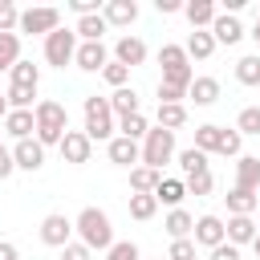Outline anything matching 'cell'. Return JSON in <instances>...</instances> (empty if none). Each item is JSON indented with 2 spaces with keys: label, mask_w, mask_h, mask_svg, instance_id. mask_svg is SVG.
Instances as JSON below:
<instances>
[{
  "label": "cell",
  "mask_w": 260,
  "mask_h": 260,
  "mask_svg": "<svg viewBox=\"0 0 260 260\" xmlns=\"http://www.w3.org/2000/svg\"><path fill=\"white\" fill-rule=\"evenodd\" d=\"M158 65H162V77H158V81H171V85H183V89L195 81V69H191V61H187L183 45H162V49H158Z\"/></svg>",
  "instance_id": "5b68a950"
},
{
  "label": "cell",
  "mask_w": 260,
  "mask_h": 260,
  "mask_svg": "<svg viewBox=\"0 0 260 260\" xmlns=\"http://www.w3.org/2000/svg\"><path fill=\"white\" fill-rule=\"evenodd\" d=\"M187 102H195V106H215V102H219V81H215V77H195V81L187 85Z\"/></svg>",
  "instance_id": "ffe728a7"
},
{
  "label": "cell",
  "mask_w": 260,
  "mask_h": 260,
  "mask_svg": "<svg viewBox=\"0 0 260 260\" xmlns=\"http://www.w3.org/2000/svg\"><path fill=\"white\" fill-rule=\"evenodd\" d=\"M154 199H158V203H167L171 211H175V207H183V199H187V187H183V179H158V187H154Z\"/></svg>",
  "instance_id": "484cf974"
},
{
  "label": "cell",
  "mask_w": 260,
  "mask_h": 260,
  "mask_svg": "<svg viewBox=\"0 0 260 260\" xmlns=\"http://www.w3.org/2000/svg\"><path fill=\"white\" fill-rule=\"evenodd\" d=\"M4 98H8V110H32V106H37V102H32L37 89H24V85H8Z\"/></svg>",
  "instance_id": "8d00e7d4"
},
{
  "label": "cell",
  "mask_w": 260,
  "mask_h": 260,
  "mask_svg": "<svg viewBox=\"0 0 260 260\" xmlns=\"http://www.w3.org/2000/svg\"><path fill=\"white\" fill-rule=\"evenodd\" d=\"M138 150H142V158H138V162L162 175V167L175 158V134H171V130H162V126H150V130H146V138L138 142Z\"/></svg>",
  "instance_id": "277c9868"
},
{
  "label": "cell",
  "mask_w": 260,
  "mask_h": 260,
  "mask_svg": "<svg viewBox=\"0 0 260 260\" xmlns=\"http://www.w3.org/2000/svg\"><path fill=\"white\" fill-rule=\"evenodd\" d=\"M114 134H118V118H114L110 102L98 98V93H89L85 98V138L89 142H110Z\"/></svg>",
  "instance_id": "3957f363"
},
{
  "label": "cell",
  "mask_w": 260,
  "mask_h": 260,
  "mask_svg": "<svg viewBox=\"0 0 260 260\" xmlns=\"http://www.w3.org/2000/svg\"><path fill=\"white\" fill-rule=\"evenodd\" d=\"M248 248H252V252H256V260H260V232H256V240H252Z\"/></svg>",
  "instance_id": "f5cc1de1"
},
{
  "label": "cell",
  "mask_w": 260,
  "mask_h": 260,
  "mask_svg": "<svg viewBox=\"0 0 260 260\" xmlns=\"http://www.w3.org/2000/svg\"><path fill=\"white\" fill-rule=\"evenodd\" d=\"M102 81H106L110 89H122V85L130 81V69H126V65H118V61H106V69H102Z\"/></svg>",
  "instance_id": "74e56055"
},
{
  "label": "cell",
  "mask_w": 260,
  "mask_h": 260,
  "mask_svg": "<svg viewBox=\"0 0 260 260\" xmlns=\"http://www.w3.org/2000/svg\"><path fill=\"white\" fill-rule=\"evenodd\" d=\"M8 73H12V85H24V89H37V85H41V65H32V61H24V57H20Z\"/></svg>",
  "instance_id": "f546056e"
},
{
  "label": "cell",
  "mask_w": 260,
  "mask_h": 260,
  "mask_svg": "<svg viewBox=\"0 0 260 260\" xmlns=\"http://www.w3.org/2000/svg\"><path fill=\"white\" fill-rule=\"evenodd\" d=\"M106 154H110V162H118V167H138V158H142V150H138V142H130V138H122V134H114L110 142H106Z\"/></svg>",
  "instance_id": "2e32d148"
},
{
  "label": "cell",
  "mask_w": 260,
  "mask_h": 260,
  "mask_svg": "<svg viewBox=\"0 0 260 260\" xmlns=\"http://www.w3.org/2000/svg\"><path fill=\"white\" fill-rule=\"evenodd\" d=\"M110 24L102 20V12L98 16H81L77 24H73V32H77V41H102V32H106Z\"/></svg>",
  "instance_id": "836d02e7"
},
{
  "label": "cell",
  "mask_w": 260,
  "mask_h": 260,
  "mask_svg": "<svg viewBox=\"0 0 260 260\" xmlns=\"http://www.w3.org/2000/svg\"><path fill=\"white\" fill-rule=\"evenodd\" d=\"M211 260H240V248L223 240V244H215V248H211Z\"/></svg>",
  "instance_id": "7dc6e473"
},
{
  "label": "cell",
  "mask_w": 260,
  "mask_h": 260,
  "mask_svg": "<svg viewBox=\"0 0 260 260\" xmlns=\"http://www.w3.org/2000/svg\"><path fill=\"white\" fill-rule=\"evenodd\" d=\"M154 8L162 16H171V12H183V0H154Z\"/></svg>",
  "instance_id": "c3c4849f"
},
{
  "label": "cell",
  "mask_w": 260,
  "mask_h": 260,
  "mask_svg": "<svg viewBox=\"0 0 260 260\" xmlns=\"http://www.w3.org/2000/svg\"><path fill=\"white\" fill-rule=\"evenodd\" d=\"M106 102H110L114 118H126V114H142V110H138V93H134V85H122V89H114Z\"/></svg>",
  "instance_id": "cb8c5ba5"
},
{
  "label": "cell",
  "mask_w": 260,
  "mask_h": 260,
  "mask_svg": "<svg viewBox=\"0 0 260 260\" xmlns=\"http://www.w3.org/2000/svg\"><path fill=\"white\" fill-rule=\"evenodd\" d=\"M183 53H187V61H207V57L215 53V41H211V32H207V28H195V32L187 37Z\"/></svg>",
  "instance_id": "603a6c76"
},
{
  "label": "cell",
  "mask_w": 260,
  "mask_h": 260,
  "mask_svg": "<svg viewBox=\"0 0 260 260\" xmlns=\"http://www.w3.org/2000/svg\"><path fill=\"white\" fill-rule=\"evenodd\" d=\"M57 150H61V158H65V162L81 167V162H89V154H93V142L85 138V130H65V138L57 142Z\"/></svg>",
  "instance_id": "9c48e42d"
},
{
  "label": "cell",
  "mask_w": 260,
  "mask_h": 260,
  "mask_svg": "<svg viewBox=\"0 0 260 260\" xmlns=\"http://www.w3.org/2000/svg\"><path fill=\"white\" fill-rule=\"evenodd\" d=\"M37 232H41V244H45V248H65V244L73 240V219L61 215V211H53V215L41 219Z\"/></svg>",
  "instance_id": "ba28073f"
},
{
  "label": "cell",
  "mask_w": 260,
  "mask_h": 260,
  "mask_svg": "<svg viewBox=\"0 0 260 260\" xmlns=\"http://www.w3.org/2000/svg\"><path fill=\"white\" fill-rule=\"evenodd\" d=\"M61 260H93V252H89L81 240H69V244L61 248Z\"/></svg>",
  "instance_id": "f6af8a7d"
},
{
  "label": "cell",
  "mask_w": 260,
  "mask_h": 260,
  "mask_svg": "<svg viewBox=\"0 0 260 260\" xmlns=\"http://www.w3.org/2000/svg\"><path fill=\"white\" fill-rule=\"evenodd\" d=\"M240 146H244V134H240L236 126H232V130L223 126V142H219V154H223V158H240Z\"/></svg>",
  "instance_id": "60d3db41"
},
{
  "label": "cell",
  "mask_w": 260,
  "mask_h": 260,
  "mask_svg": "<svg viewBox=\"0 0 260 260\" xmlns=\"http://www.w3.org/2000/svg\"><path fill=\"white\" fill-rule=\"evenodd\" d=\"M106 61H110V53H106L102 41H77V53H73V65H77V69H85V73H102Z\"/></svg>",
  "instance_id": "8fae6325"
},
{
  "label": "cell",
  "mask_w": 260,
  "mask_h": 260,
  "mask_svg": "<svg viewBox=\"0 0 260 260\" xmlns=\"http://www.w3.org/2000/svg\"><path fill=\"white\" fill-rule=\"evenodd\" d=\"M12 171H16V167H12V150H4V154H0V179H8Z\"/></svg>",
  "instance_id": "681fc988"
},
{
  "label": "cell",
  "mask_w": 260,
  "mask_h": 260,
  "mask_svg": "<svg viewBox=\"0 0 260 260\" xmlns=\"http://www.w3.org/2000/svg\"><path fill=\"white\" fill-rule=\"evenodd\" d=\"M0 260H16V244H8V240H0Z\"/></svg>",
  "instance_id": "f907efd6"
},
{
  "label": "cell",
  "mask_w": 260,
  "mask_h": 260,
  "mask_svg": "<svg viewBox=\"0 0 260 260\" xmlns=\"http://www.w3.org/2000/svg\"><path fill=\"white\" fill-rule=\"evenodd\" d=\"M232 187L260 191V158H256V154H240V158H236V183H232Z\"/></svg>",
  "instance_id": "d6986e66"
},
{
  "label": "cell",
  "mask_w": 260,
  "mask_h": 260,
  "mask_svg": "<svg viewBox=\"0 0 260 260\" xmlns=\"http://www.w3.org/2000/svg\"><path fill=\"white\" fill-rule=\"evenodd\" d=\"M183 187H187V195H211L215 179H211V171H203V175H191V179H183Z\"/></svg>",
  "instance_id": "b9f144b4"
},
{
  "label": "cell",
  "mask_w": 260,
  "mask_h": 260,
  "mask_svg": "<svg viewBox=\"0 0 260 260\" xmlns=\"http://www.w3.org/2000/svg\"><path fill=\"white\" fill-rule=\"evenodd\" d=\"M248 37H252V41L260 45V12H256V24H252V32H248Z\"/></svg>",
  "instance_id": "816d5d0a"
},
{
  "label": "cell",
  "mask_w": 260,
  "mask_h": 260,
  "mask_svg": "<svg viewBox=\"0 0 260 260\" xmlns=\"http://www.w3.org/2000/svg\"><path fill=\"white\" fill-rule=\"evenodd\" d=\"M12 167H16V171L37 175V171L45 167V146H41L37 138H20V142L12 146Z\"/></svg>",
  "instance_id": "30bf717a"
},
{
  "label": "cell",
  "mask_w": 260,
  "mask_h": 260,
  "mask_svg": "<svg viewBox=\"0 0 260 260\" xmlns=\"http://www.w3.org/2000/svg\"><path fill=\"white\" fill-rule=\"evenodd\" d=\"M32 130H37L32 126V110H8L4 114V134L8 138L20 142V138H32Z\"/></svg>",
  "instance_id": "44dd1931"
},
{
  "label": "cell",
  "mask_w": 260,
  "mask_h": 260,
  "mask_svg": "<svg viewBox=\"0 0 260 260\" xmlns=\"http://www.w3.org/2000/svg\"><path fill=\"white\" fill-rule=\"evenodd\" d=\"M236 130L240 134H260V106H244L240 118H236Z\"/></svg>",
  "instance_id": "f35d334b"
},
{
  "label": "cell",
  "mask_w": 260,
  "mask_h": 260,
  "mask_svg": "<svg viewBox=\"0 0 260 260\" xmlns=\"http://www.w3.org/2000/svg\"><path fill=\"white\" fill-rule=\"evenodd\" d=\"M53 28H61V8H49V4L24 8L20 24H16V32H28V37H49Z\"/></svg>",
  "instance_id": "52a82bcc"
},
{
  "label": "cell",
  "mask_w": 260,
  "mask_h": 260,
  "mask_svg": "<svg viewBox=\"0 0 260 260\" xmlns=\"http://www.w3.org/2000/svg\"><path fill=\"white\" fill-rule=\"evenodd\" d=\"M236 81L240 85H260V53H248L236 61Z\"/></svg>",
  "instance_id": "1f68e13d"
},
{
  "label": "cell",
  "mask_w": 260,
  "mask_h": 260,
  "mask_svg": "<svg viewBox=\"0 0 260 260\" xmlns=\"http://www.w3.org/2000/svg\"><path fill=\"white\" fill-rule=\"evenodd\" d=\"M16 24H20V8L12 0H0V32H16Z\"/></svg>",
  "instance_id": "7bdbcfd3"
},
{
  "label": "cell",
  "mask_w": 260,
  "mask_h": 260,
  "mask_svg": "<svg viewBox=\"0 0 260 260\" xmlns=\"http://www.w3.org/2000/svg\"><path fill=\"white\" fill-rule=\"evenodd\" d=\"M114 61L126 65V69H138V65L146 61V41H142V37H130V32L118 37V41H114Z\"/></svg>",
  "instance_id": "7c38bea8"
},
{
  "label": "cell",
  "mask_w": 260,
  "mask_h": 260,
  "mask_svg": "<svg viewBox=\"0 0 260 260\" xmlns=\"http://www.w3.org/2000/svg\"><path fill=\"white\" fill-rule=\"evenodd\" d=\"M4 114H8V98L0 93V118H4Z\"/></svg>",
  "instance_id": "db71d44e"
},
{
  "label": "cell",
  "mask_w": 260,
  "mask_h": 260,
  "mask_svg": "<svg viewBox=\"0 0 260 260\" xmlns=\"http://www.w3.org/2000/svg\"><path fill=\"white\" fill-rule=\"evenodd\" d=\"M162 228H167V236H171V240H191V232H195V215H191V211H183V207H175V211H167Z\"/></svg>",
  "instance_id": "7402d4cb"
},
{
  "label": "cell",
  "mask_w": 260,
  "mask_h": 260,
  "mask_svg": "<svg viewBox=\"0 0 260 260\" xmlns=\"http://www.w3.org/2000/svg\"><path fill=\"white\" fill-rule=\"evenodd\" d=\"M32 138L49 150V146H57L61 138H65V130H69V110L61 106V102H53V98H45V102H37L32 106Z\"/></svg>",
  "instance_id": "6da1fadb"
},
{
  "label": "cell",
  "mask_w": 260,
  "mask_h": 260,
  "mask_svg": "<svg viewBox=\"0 0 260 260\" xmlns=\"http://www.w3.org/2000/svg\"><path fill=\"white\" fill-rule=\"evenodd\" d=\"M102 20H106L110 28H130V24L138 20V4H134V0H106V4H102Z\"/></svg>",
  "instance_id": "5bb4252c"
},
{
  "label": "cell",
  "mask_w": 260,
  "mask_h": 260,
  "mask_svg": "<svg viewBox=\"0 0 260 260\" xmlns=\"http://www.w3.org/2000/svg\"><path fill=\"white\" fill-rule=\"evenodd\" d=\"M4 150H8V146H4V138H0V154H4Z\"/></svg>",
  "instance_id": "11a10c76"
},
{
  "label": "cell",
  "mask_w": 260,
  "mask_h": 260,
  "mask_svg": "<svg viewBox=\"0 0 260 260\" xmlns=\"http://www.w3.org/2000/svg\"><path fill=\"white\" fill-rule=\"evenodd\" d=\"M175 162H179V171L191 179V175H203V171H211L207 167V154L203 150H195V146H187V150H175Z\"/></svg>",
  "instance_id": "83f0119b"
},
{
  "label": "cell",
  "mask_w": 260,
  "mask_h": 260,
  "mask_svg": "<svg viewBox=\"0 0 260 260\" xmlns=\"http://www.w3.org/2000/svg\"><path fill=\"white\" fill-rule=\"evenodd\" d=\"M223 199H228V215H252L256 203H260V195L256 191H244V187H232Z\"/></svg>",
  "instance_id": "4316f807"
},
{
  "label": "cell",
  "mask_w": 260,
  "mask_h": 260,
  "mask_svg": "<svg viewBox=\"0 0 260 260\" xmlns=\"http://www.w3.org/2000/svg\"><path fill=\"white\" fill-rule=\"evenodd\" d=\"M154 211H158V199L154 195H130V219L146 223V219H154Z\"/></svg>",
  "instance_id": "d590c367"
},
{
  "label": "cell",
  "mask_w": 260,
  "mask_h": 260,
  "mask_svg": "<svg viewBox=\"0 0 260 260\" xmlns=\"http://www.w3.org/2000/svg\"><path fill=\"white\" fill-rule=\"evenodd\" d=\"M73 53H77V32L73 28H53L49 37H45V61L53 65V69H65V65H73Z\"/></svg>",
  "instance_id": "8992f818"
},
{
  "label": "cell",
  "mask_w": 260,
  "mask_h": 260,
  "mask_svg": "<svg viewBox=\"0 0 260 260\" xmlns=\"http://www.w3.org/2000/svg\"><path fill=\"white\" fill-rule=\"evenodd\" d=\"M73 232L89 252H110V244H114V223L102 207H81L73 219Z\"/></svg>",
  "instance_id": "7a4b0ae2"
},
{
  "label": "cell",
  "mask_w": 260,
  "mask_h": 260,
  "mask_svg": "<svg viewBox=\"0 0 260 260\" xmlns=\"http://www.w3.org/2000/svg\"><path fill=\"white\" fill-rule=\"evenodd\" d=\"M167 260H195V240H171Z\"/></svg>",
  "instance_id": "ee69618b"
},
{
  "label": "cell",
  "mask_w": 260,
  "mask_h": 260,
  "mask_svg": "<svg viewBox=\"0 0 260 260\" xmlns=\"http://www.w3.org/2000/svg\"><path fill=\"white\" fill-rule=\"evenodd\" d=\"M146 130H150L146 114H126V118H118V134H122V138H130V142H142V138H146Z\"/></svg>",
  "instance_id": "4dcf8cb0"
},
{
  "label": "cell",
  "mask_w": 260,
  "mask_h": 260,
  "mask_svg": "<svg viewBox=\"0 0 260 260\" xmlns=\"http://www.w3.org/2000/svg\"><path fill=\"white\" fill-rule=\"evenodd\" d=\"M183 16L191 20V32L195 28H211V20L219 16V4L215 0H187L183 4Z\"/></svg>",
  "instance_id": "e0dca14e"
},
{
  "label": "cell",
  "mask_w": 260,
  "mask_h": 260,
  "mask_svg": "<svg viewBox=\"0 0 260 260\" xmlns=\"http://www.w3.org/2000/svg\"><path fill=\"white\" fill-rule=\"evenodd\" d=\"M20 61V32H0V73Z\"/></svg>",
  "instance_id": "d6a6232c"
},
{
  "label": "cell",
  "mask_w": 260,
  "mask_h": 260,
  "mask_svg": "<svg viewBox=\"0 0 260 260\" xmlns=\"http://www.w3.org/2000/svg\"><path fill=\"white\" fill-rule=\"evenodd\" d=\"M219 142H223V126H215V122L195 126V150H203V154H219Z\"/></svg>",
  "instance_id": "d4e9b609"
},
{
  "label": "cell",
  "mask_w": 260,
  "mask_h": 260,
  "mask_svg": "<svg viewBox=\"0 0 260 260\" xmlns=\"http://www.w3.org/2000/svg\"><path fill=\"white\" fill-rule=\"evenodd\" d=\"M211 41L215 45H240L244 41V24H240V16H228V12H219L215 20H211Z\"/></svg>",
  "instance_id": "9a60e30c"
},
{
  "label": "cell",
  "mask_w": 260,
  "mask_h": 260,
  "mask_svg": "<svg viewBox=\"0 0 260 260\" xmlns=\"http://www.w3.org/2000/svg\"><path fill=\"white\" fill-rule=\"evenodd\" d=\"M154 118H158V126H162V130H171V134H175L179 126H187V106H158V114H154Z\"/></svg>",
  "instance_id": "e575fe53"
},
{
  "label": "cell",
  "mask_w": 260,
  "mask_h": 260,
  "mask_svg": "<svg viewBox=\"0 0 260 260\" xmlns=\"http://www.w3.org/2000/svg\"><path fill=\"white\" fill-rule=\"evenodd\" d=\"M69 8L77 12V20H81V16H98V12H102V4H98V0H69Z\"/></svg>",
  "instance_id": "bcb514c9"
},
{
  "label": "cell",
  "mask_w": 260,
  "mask_h": 260,
  "mask_svg": "<svg viewBox=\"0 0 260 260\" xmlns=\"http://www.w3.org/2000/svg\"><path fill=\"white\" fill-rule=\"evenodd\" d=\"M256 232H260V228L252 223V215H228V223H223V236H228V244H236V248L252 244Z\"/></svg>",
  "instance_id": "ac0fdd59"
},
{
  "label": "cell",
  "mask_w": 260,
  "mask_h": 260,
  "mask_svg": "<svg viewBox=\"0 0 260 260\" xmlns=\"http://www.w3.org/2000/svg\"><path fill=\"white\" fill-rule=\"evenodd\" d=\"M191 240H195V248H215V244H223L228 236H223V219L219 215H199L195 219V232H191Z\"/></svg>",
  "instance_id": "4fadbf2b"
},
{
  "label": "cell",
  "mask_w": 260,
  "mask_h": 260,
  "mask_svg": "<svg viewBox=\"0 0 260 260\" xmlns=\"http://www.w3.org/2000/svg\"><path fill=\"white\" fill-rule=\"evenodd\" d=\"M106 260H142V252H138L134 240H114L110 252H106Z\"/></svg>",
  "instance_id": "ab89813d"
},
{
  "label": "cell",
  "mask_w": 260,
  "mask_h": 260,
  "mask_svg": "<svg viewBox=\"0 0 260 260\" xmlns=\"http://www.w3.org/2000/svg\"><path fill=\"white\" fill-rule=\"evenodd\" d=\"M158 179H162L158 171H150V167H142V162H138V167L130 171V195H154Z\"/></svg>",
  "instance_id": "f1b7e54d"
}]
</instances>
